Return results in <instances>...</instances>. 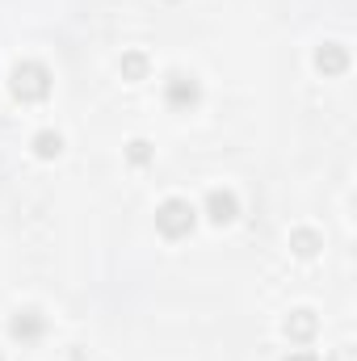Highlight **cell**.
Instances as JSON below:
<instances>
[{"label":"cell","instance_id":"5bb4252c","mask_svg":"<svg viewBox=\"0 0 357 361\" xmlns=\"http://www.w3.org/2000/svg\"><path fill=\"white\" fill-rule=\"evenodd\" d=\"M0 361H4V357H0Z\"/></svg>","mask_w":357,"mask_h":361},{"label":"cell","instance_id":"9c48e42d","mask_svg":"<svg viewBox=\"0 0 357 361\" xmlns=\"http://www.w3.org/2000/svg\"><path fill=\"white\" fill-rule=\"evenodd\" d=\"M147 55L143 51H126L122 55V63H118V72H122V80H147Z\"/></svg>","mask_w":357,"mask_h":361},{"label":"cell","instance_id":"8fae6325","mask_svg":"<svg viewBox=\"0 0 357 361\" xmlns=\"http://www.w3.org/2000/svg\"><path fill=\"white\" fill-rule=\"evenodd\" d=\"M126 160H131L135 169H143V164H152V143H143V139H135V143L126 147Z\"/></svg>","mask_w":357,"mask_h":361},{"label":"cell","instance_id":"30bf717a","mask_svg":"<svg viewBox=\"0 0 357 361\" xmlns=\"http://www.w3.org/2000/svg\"><path fill=\"white\" fill-rule=\"evenodd\" d=\"M59 152H63V135L59 130H38L34 135V156L38 160H55Z\"/></svg>","mask_w":357,"mask_h":361},{"label":"cell","instance_id":"52a82bcc","mask_svg":"<svg viewBox=\"0 0 357 361\" xmlns=\"http://www.w3.org/2000/svg\"><path fill=\"white\" fill-rule=\"evenodd\" d=\"M282 328H286V336H290V341H298V345H307V341L315 336V328H320V319H315L311 311H290Z\"/></svg>","mask_w":357,"mask_h":361},{"label":"cell","instance_id":"4fadbf2b","mask_svg":"<svg viewBox=\"0 0 357 361\" xmlns=\"http://www.w3.org/2000/svg\"><path fill=\"white\" fill-rule=\"evenodd\" d=\"M337 361H349V353H341V357H337Z\"/></svg>","mask_w":357,"mask_h":361},{"label":"cell","instance_id":"7a4b0ae2","mask_svg":"<svg viewBox=\"0 0 357 361\" xmlns=\"http://www.w3.org/2000/svg\"><path fill=\"white\" fill-rule=\"evenodd\" d=\"M156 231L164 240H185L193 231V206L185 197H169L160 210H156Z\"/></svg>","mask_w":357,"mask_h":361},{"label":"cell","instance_id":"7c38bea8","mask_svg":"<svg viewBox=\"0 0 357 361\" xmlns=\"http://www.w3.org/2000/svg\"><path fill=\"white\" fill-rule=\"evenodd\" d=\"M282 361H320L311 349H298V353H290V357H282Z\"/></svg>","mask_w":357,"mask_h":361},{"label":"cell","instance_id":"3957f363","mask_svg":"<svg viewBox=\"0 0 357 361\" xmlns=\"http://www.w3.org/2000/svg\"><path fill=\"white\" fill-rule=\"evenodd\" d=\"M164 101H169L173 109H193V105L202 101V85H198L193 76H185V72H173V76L164 80Z\"/></svg>","mask_w":357,"mask_h":361},{"label":"cell","instance_id":"8992f818","mask_svg":"<svg viewBox=\"0 0 357 361\" xmlns=\"http://www.w3.org/2000/svg\"><path fill=\"white\" fill-rule=\"evenodd\" d=\"M315 68H320L324 76H341V72L349 68V51H345L341 42H324V47L315 51Z\"/></svg>","mask_w":357,"mask_h":361},{"label":"cell","instance_id":"ba28073f","mask_svg":"<svg viewBox=\"0 0 357 361\" xmlns=\"http://www.w3.org/2000/svg\"><path fill=\"white\" fill-rule=\"evenodd\" d=\"M324 248V240H320V231H311V227H294L290 231V252L294 257H303V261H311L315 252Z\"/></svg>","mask_w":357,"mask_h":361},{"label":"cell","instance_id":"6da1fadb","mask_svg":"<svg viewBox=\"0 0 357 361\" xmlns=\"http://www.w3.org/2000/svg\"><path fill=\"white\" fill-rule=\"evenodd\" d=\"M8 89L17 101H42L47 92H51V72L42 68V63H17L13 72H8Z\"/></svg>","mask_w":357,"mask_h":361},{"label":"cell","instance_id":"277c9868","mask_svg":"<svg viewBox=\"0 0 357 361\" xmlns=\"http://www.w3.org/2000/svg\"><path fill=\"white\" fill-rule=\"evenodd\" d=\"M206 214H210V223H231L236 214H240V202H236V193L231 189H210L206 193Z\"/></svg>","mask_w":357,"mask_h":361},{"label":"cell","instance_id":"5b68a950","mask_svg":"<svg viewBox=\"0 0 357 361\" xmlns=\"http://www.w3.org/2000/svg\"><path fill=\"white\" fill-rule=\"evenodd\" d=\"M8 332H13V341H38V336L47 332V319H42V311L25 307V311H17V315L8 319Z\"/></svg>","mask_w":357,"mask_h":361}]
</instances>
